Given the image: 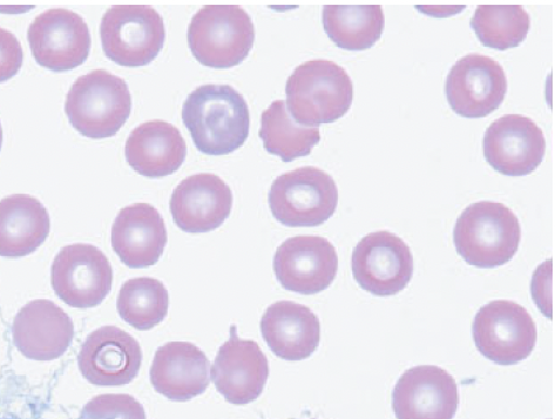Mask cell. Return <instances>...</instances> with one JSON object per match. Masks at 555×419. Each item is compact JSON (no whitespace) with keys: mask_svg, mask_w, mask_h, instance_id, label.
Masks as SVG:
<instances>
[{"mask_svg":"<svg viewBox=\"0 0 555 419\" xmlns=\"http://www.w3.org/2000/svg\"><path fill=\"white\" fill-rule=\"evenodd\" d=\"M470 26L486 47L505 51L524 42L531 28V18L520 5H479Z\"/></svg>","mask_w":555,"mask_h":419,"instance_id":"obj_28","label":"cell"},{"mask_svg":"<svg viewBox=\"0 0 555 419\" xmlns=\"http://www.w3.org/2000/svg\"><path fill=\"white\" fill-rule=\"evenodd\" d=\"M52 288L73 308L98 307L109 295L113 269L100 249L74 243L60 250L51 269Z\"/></svg>","mask_w":555,"mask_h":419,"instance_id":"obj_9","label":"cell"},{"mask_svg":"<svg viewBox=\"0 0 555 419\" xmlns=\"http://www.w3.org/2000/svg\"><path fill=\"white\" fill-rule=\"evenodd\" d=\"M2 144H3V128H2V124H0V150H2Z\"/></svg>","mask_w":555,"mask_h":419,"instance_id":"obj_31","label":"cell"},{"mask_svg":"<svg viewBox=\"0 0 555 419\" xmlns=\"http://www.w3.org/2000/svg\"><path fill=\"white\" fill-rule=\"evenodd\" d=\"M358 285L376 296H392L408 288L414 275V258L408 243L395 233L365 236L351 256Z\"/></svg>","mask_w":555,"mask_h":419,"instance_id":"obj_10","label":"cell"},{"mask_svg":"<svg viewBox=\"0 0 555 419\" xmlns=\"http://www.w3.org/2000/svg\"><path fill=\"white\" fill-rule=\"evenodd\" d=\"M486 161L507 177H525L541 165L546 153L543 130L522 114H506L487 128Z\"/></svg>","mask_w":555,"mask_h":419,"instance_id":"obj_14","label":"cell"},{"mask_svg":"<svg viewBox=\"0 0 555 419\" xmlns=\"http://www.w3.org/2000/svg\"><path fill=\"white\" fill-rule=\"evenodd\" d=\"M506 91L503 67L478 53L460 59L446 79L447 101L453 112L466 119L490 116L503 104Z\"/></svg>","mask_w":555,"mask_h":419,"instance_id":"obj_12","label":"cell"},{"mask_svg":"<svg viewBox=\"0 0 555 419\" xmlns=\"http://www.w3.org/2000/svg\"><path fill=\"white\" fill-rule=\"evenodd\" d=\"M261 333L280 359L301 361L320 346L321 323L313 310L302 304L281 301L263 314Z\"/></svg>","mask_w":555,"mask_h":419,"instance_id":"obj_22","label":"cell"},{"mask_svg":"<svg viewBox=\"0 0 555 419\" xmlns=\"http://www.w3.org/2000/svg\"><path fill=\"white\" fill-rule=\"evenodd\" d=\"M105 55L125 67H142L152 63L164 49V18L149 5H114L100 26Z\"/></svg>","mask_w":555,"mask_h":419,"instance_id":"obj_6","label":"cell"},{"mask_svg":"<svg viewBox=\"0 0 555 419\" xmlns=\"http://www.w3.org/2000/svg\"><path fill=\"white\" fill-rule=\"evenodd\" d=\"M49 212L29 194H13L0 201V256L23 258L49 238Z\"/></svg>","mask_w":555,"mask_h":419,"instance_id":"obj_24","label":"cell"},{"mask_svg":"<svg viewBox=\"0 0 555 419\" xmlns=\"http://www.w3.org/2000/svg\"><path fill=\"white\" fill-rule=\"evenodd\" d=\"M167 241L165 220L152 205L127 206L113 223L112 246L127 267L140 269L157 265Z\"/></svg>","mask_w":555,"mask_h":419,"instance_id":"obj_20","label":"cell"},{"mask_svg":"<svg viewBox=\"0 0 555 419\" xmlns=\"http://www.w3.org/2000/svg\"><path fill=\"white\" fill-rule=\"evenodd\" d=\"M385 26L382 5H326L323 28L343 50L364 51L380 40Z\"/></svg>","mask_w":555,"mask_h":419,"instance_id":"obj_25","label":"cell"},{"mask_svg":"<svg viewBox=\"0 0 555 419\" xmlns=\"http://www.w3.org/2000/svg\"><path fill=\"white\" fill-rule=\"evenodd\" d=\"M522 240L517 215L499 202L480 201L465 208L456 221L453 242L468 265L491 269L514 258Z\"/></svg>","mask_w":555,"mask_h":419,"instance_id":"obj_3","label":"cell"},{"mask_svg":"<svg viewBox=\"0 0 555 419\" xmlns=\"http://www.w3.org/2000/svg\"><path fill=\"white\" fill-rule=\"evenodd\" d=\"M338 256L327 239L320 236H295L278 247L274 272L281 285L302 295H314L336 279Z\"/></svg>","mask_w":555,"mask_h":419,"instance_id":"obj_13","label":"cell"},{"mask_svg":"<svg viewBox=\"0 0 555 419\" xmlns=\"http://www.w3.org/2000/svg\"><path fill=\"white\" fill-rule=\"evenodd\" d=\"M260 138L268 153L284 162L307 157L321 141L318 127L297 125L286 101L276 100L262 113Z\"/></svg>","mask_w":555,"mask_h":419,"instance_id":"obj_26","label":"cell"},{"mask_svg":"<svg viewBox=\"0 0 555 419\" xmlns=\"http://www.w3.org/2000/svg\"><path fill=\"white\" fill-rule=\"evenodd\" d=\"M169 207L181 231L192 234L212 232L232 213V189L218 175L195 174L175 188Z\"/></svg>","mask_w":555,"mask_h":419,"instance_id":"obj_18","label":"cell"},{"mask_svg":"<svg viewBox=\"0 0 555 419\" xmlns=\"http://www.w3.org/2000/svg\"><path fill=\"white\" fill-rule=\"evenodd\" d=\"M34 59L52 72H69L83 65L91 51V33L82 16L66 9L40 13L28 30Z\"/></svg>","mask_w":555,"mask_h":419,"instance_id":"obj_11","label":"cell"},{"mask_svg":"<svg viewBox=\"0 0 555 419\" xmlns=\"http://www.w3.org/2000/svg\"><path fill=\"white\" fill-rule=\"evenodd\" d=\"M255 42L253 18L238 5L215 4L195 13L188 43L203 66L230 69L246 60Z\"/></svg>","mask_w":555,"mask_h":419,"instance_id":"obj_5","label":"cell"},{"mask_svg":"<svg viewBox=\"0 0 555 419\" xmlns=\"http://www.w3.org/2000/svg\"><path fill=\"white\" fill-rule=\"evenodd\" d=\"M79 419H146V414L130 395L106 394L88 402Z\"/></svg>","mask_w":555,"mask_h":419,"instance_id":"obj_29","label":"cell"},{"mask_svg":"<svg viewBox=\"0 0 555 419\" xmlns=\"http://www.w3.org/2000/svg\"><path fill=\"white\" fill-rule=\"evenodd\" d=\"M142 351L134 338L117 327H103L87 337L78 355L80 373L94 386L117 388L138 377Z\"/></svg>","mask_w":555,"mask_h":419,"instance_id":"obj_15","label":"cell"},{"mask_svg":"<svg viewBox=\"0 0 555 419\" xmlns=\"http://www.w3.org/2000/svg\"><path fill=\"white\" fill-rule=\"evenodd\" d=\"M182 120L198 151L216 157L238 151L249 135V107L229 85L198 87L182 105Z\"/></svg>","mask_w":555,"mask_h":419,"instance_id":"obj_1","label":"cell"},{"mask_svg":"<svg viewBox=\"0 0 555 419\" xmlns=\"http://www.w3.org/2000/svg\"><path fill=\"white\" fill-rule=\"evenodd\" d=\"M473 340L486 359L499 365H516L532 354L538 329L532 316L520 304L492 301L473 320Z\"/></svg>","mask_w":555,"mask_h":419,"instance_id":"obj_8","label":"cell"},{"mask_svg":"<svg viewBox=\"0 0 555 419\" xmlns=\"http://www.w3.org/2000/svg\"><path fill=\"white\" fill-rule=\"evenodd\" d=\"M16 348L34 361H52L70 347L74 326L70 316L49 300L33 301L13 320Z\"/></svg>","mask_w":555,"mask_h":419,"instance_id":"obj_19","label":"cell"},{"mask_svg":"<svg viewBox=\"0 0 555 419\" xmlns=\"http://www.w3.org/2000/svg\"><path fill=\"white\" fill-rule=\"evenodd\" d=\"M125 153L134 172L158 179L179 170L186 158L188 147L173 125L151 120L134 128L126 141Z\"/></svg>","mask_w":555,"mask_h":419,"instance_id":"obj_23","label":"cell"},{"mask_svg":"<svg viewBox=\"0 0 555 419\" xmlns=\"http://www.w3.org/2000/svg\"><path fill=\"white\" fill-rule=\"evenodd\" d=\"M151 382L169 401H192L209 386L207 356L189 342L166 343L155 353Z\"/></svg>","mask_w":555,"mask_h":419,"instance_id":"obj_21","label":"cell"},{"mask_svg":"<svg viewBox=\"0 0 555 419\" xmlns=\"http://www.w3.org/2000/svg\"><path fill=\"white\" fill-rule=\"evenodd\" d=\"M457 408L455 378L436 365L409 369L392 391L397 419H453Z\"/></svg>","mask_w":555,"mask_h":419,"instance_id":"obj_16","label":"cell"},{"mask_svg":"<svg viewBox=\"0 0 555 419\" xmlns=\"http://www.w3.org/2000/svg\"><path fill=\"white\" fill-rule=\"evenodd\" d=\"M117 308L121 319L134 329L151 330L166 319L168 290L151 277L128 280L120 289Z\"/></svg>","mask_w":555,"mask_h":419,"instance_id":"obj_27","label":"cell"},{"mask_svg":"<svg viewBox=\"0 0 555 419\" xmlns=\"http://www.w3.org/2000/svg\"><path fill=\"white\" fill-rule=\"evenodd\" d=\"M338 189L331 175L300 167L278 177L269 192L274 218L287 227H317L336 212Z\"/></svg>","mask_w":555,"mask_h":419,"instance_id":"obj_7","label":"cell"},{"mask_svg":"<svg viewBox=\"0 0 555 419\" xmlns=\"http://www.w3.org/2000/svg\"><path fill=\"white\" fill-rule=\"evenodd\" d=\"M132 99L124 79L93 71L73 84L65 113L70 125L90 139L112 138L130 118Z\"/></svg>","mask_w":555,"mask_h":419,"instance_id":"obj_4","label":"cell"},{"mask_svg":"<svg viewBox=\"0 0 555 419\" xmlns=\"http://www.w3.org/2000/svg\"><path fill=\"white\" fill-rule=\"evenodd\" d=\"M216 390L234 405H246L259 398L269 378V363L259 344L241 340L236 328L230 330L211 370Z\"/></svg>","mask_w":555,"mask_h":419,"instance_id":"obj_17","label":"cell"},{"mask_svg":"<svg viewBox=\"0 0 555 419\" xmlns=\"http://www.w3.org/2000/svg\"><path fill=\"white\" fill-rule=\"evenodd\" d=\"M23 47L9 30L0 28V84L7 82L22 69Z\"/></svg>","mask_w":555,"mask_h":419,"instance_id":"obj_30","label":"cell"},{"mask_svg":"<svg viewBox=\"0 0 555 419\" xmlns=\"http://www.w3.org/2000/svg\"><path fill=\"white\" fill-rule=\"evenodd\" d=\"M287 110L297 125L318 127L341 119L354 99L349 74L330 60L297 66L287 85Z\"/></svg>","mask_w":555,"mask_h":419,"instance_id":"obj_2","label":"cell"}]
</instances>
